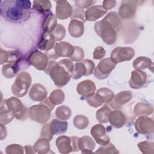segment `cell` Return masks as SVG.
I'll list each match as a JSON object with an SVG mask.
<instances>
[{
	"mask_svg": "<svg viewBox=\"0 0 154 154\" xmlns=\"http://www.w3.org/2000/svg\"><path fill=\"white\" fill-rule=\"evenodd\" d=\"M31 2L26 0H7L1 3V13L3 17L11 22H22L31 14Z\"/></svg>",
	"mask_w": 154,
	"mask_h": 154,
	"instance_id": "cell-1",
	"label": "cell"
},
{
	"mask_svg": "<svg viewBox=\"0 0 154 154\" xmlns=\"http://www.w3.org/2000/svg\"><path fill=\"white\" fill-rule=\"evenodd\" d=\"M73 69V64L69 59H63L58 62L51 61L45 70L49 74L55 85L63 87L70 81Z\"/></svg>",
	"mask_w": 154,
	"mask_h": 154,
	"instance_id": "cell-2",
	"label": "cell"
},
{
	"mask_svg": "<svg viewBox=\"0 0 154 154\" xmlns=\"http://www.w3.org/2000/svg\"><path fill=\"white\" fill-rule=\"evenodd\" d=\"M55 105L52 104L48 98H46L40 104L31 106L29 108L28 115L30 119L40 123H45L50 118L51 112Z\"/></svg>",
	"mask_w": 154,
	"mask_h": 154,
	"instance_id": "cell-3",
	"label": "cell"
},
{
	"mask_svg": "<svg viewBox=\"0 0 154 154\" xmlns=\"http://www.w3.org/2000/svg\"><path fill=\"white\" fill-rule=\"evenodd\" d=\"M96 33L107 45L114 44L117 39V32L112 25L105 19L97 22L94 26Z\"/></svg>",
	"mask_w": 154,
	"mask_h": 154,
	"instance_id": "cell-4",
	"label": "cell"
},
{
	"mask_svg": "<svg viewBox=\"0 0 154 154\" xmlns=\"http://www.w3.org/2000/svg\"><path fill=\"white\" fill-rule=\"evenodd\" d=\"M31 82V76L29 73L26 72H20L12 85V93L19 97L24 96L27 93Z\"/></svg>",
	"mask_w": 154,
	"mask_h": 154,
	"instance_id": "cell-5",
	"label": "cell"
},
{
	"mask_svg": "<svg viewBox=\"0 0 154 154\" xmlns=\"http://www.w3.org/2000/svg\"><path fill=\"white\" fill-rule=\"evenodd\" d=\"M7 108L12 112L14 117L20 120H25L28 115L29 109L24 106L21 101L14 97L5 100Z\"/></svg>",
	"mask_w": 154,
	"mask_h": 154,
	"instance_id": "cell-6",
	"label": "cell"
},
{
	"mask_svg": "<svg viewBox=\"0 0 154 154\" xmlns=\"http://www.w3.org/2000/svg\"><path fill=\"white\" fill-rule=\"evenodd\" d=\"M94 69V63L90 60H84L82 62L76 63L73 66L72 78L75 79H79L82 76L91 75Z\"/></svg>",
	"mask_w": 154,
	"mask_h": 154,
	"instance_id": "cell-7",
	"label": "cell"
},
{
	"mask_svg": "<svg viewBox=\"0 0 154 154\" xmlns=\"http://www.w3.org/2000/svg\"><path fill=\"white\" fill-rule=\"evenodd\" d=\"M115 63L110 58H105L102 59L95 67L94 70V75L99 79H104L106 78L116 67Z\"/></svg>",
	"mask_w": 154,
	"mask_h": 154,
	"instance_id": "cell-8",
	"label": "cell"
},
{
	"mask_svg": "<svg viewBox=\"0 0 154 154\" xmlns=\"http://www.w3.org/2000/svg\"><path fill=\"white\" fill-rule=\"evenodd\" d=\"M134 55L135 51L133 48L118 46L112 51L110 58L117 64L131 60Z\"/></svg>",
	"mask_w": 154,
	"mask_h": 154,
	"instance_id": "cell-9",
	"label": "cell"
},
{
	"mask_svg": "<svg viewBox=\"0 0 154 154\" xmlns=\"http://www.w3.org/2000/svg\"><path fill=\"white\" fill-rule=\"evenodd\" d=\"M28 62L40 70H45L49 63L46 54L38 51H35L29 54Z\"/></svg>",
	"mask_w": 154,
	"mask_h": 154,
	"instance_id": "cell-10",
	"label": "cell"
},
{
	"mask_svg": "<svg viewBox=\"0 0 154 154\" xmlns=\"http://www.w3.org/2000/svg\"><path fill=\"white\" fill-rule=\"evenodd\" d=\"M136 1H123L119 10V16L123 19L132 18L136 12L137 3Z\"/></svg>",
	"mask_w": 154,
	"mask_h": 154,
	"instance_id": "cell-11",
	"label": "cell"
},
{
	"mask_svg": "<svg viewBox=\"0 0 154 154\" xmlns=\"http://www.w3.org/2000/svg\"><path fill=\"white\" fill-rule=\"evenodd\" d=\"M136 130L141 134H148L153 132V120L146 116H140L135 122Z\"/></svg>",
	"mask_w": 154,
	"mask_h": 154,
	"instance_id": "cell-12",
	"label": "cell"
},
{
	"mask_svg": "<svg viewBox=\"0 0 154 154\" xmlns=\"http://www.w3.org/2000/svg\"><path fill=\"white\" fill-rule=\"evenodd\" d=\"M90 134L96 143L100 145L105 146L109 143V137L106 134L105 128L101 124L94 125L91 129Z\"/></svg>",
	"mask_w": 154,
	"mask_h": 154,
	"instance_id": "cell-13",
	"label": "cell"
},
{
	"mask_svg": "<svg viewBox=\"0 0 154 154\" xmlns=\"http://www.w3.org/2000/svg\"><path fill=\"white\" fill-rule=\"evenodd\" d=\"M55 59L59 57H70L74 52V46L66 42H61L55 44L53 50Z\"/></svg>",
	"mask_w": 154,
	"mask_h": 154,
	"instance_id": "cell-14",
	"label": "cell"
},
{
	"mask_svg": "<svg viewBox=\"0 0 154 154\" xmlns=\"http://www.w3.org/2000/svg\"><path fill=\"white\" fill-rule=\"evenodd\" d=\"M56 10L55 14L57 17L60 20H65L71 16L73 9L71 5L67 1H55Z\"/></svg>",
	"mask_w": 154,
	"mask_h": 154,
	"instance_id": "cell-15",
	"label": "cell"
},
{
	"mask_svg": "<svg viewBox=\"0 0 154 154\" xmlns=\"http://www.w3.org/2000/svg\"><path fill=\"white\" fill-rule=\"evenodd\" d=\"M147 81V75L141 70L135 69L131 73V77L129 81V85L132 88H141Z\"/></svg>",
	"mask_w": 154,
	"mask_h": 154,
	"instance_id": "cell-16",
	"label": "cell"
},
{
	"mask_svg": "<svg viewBox=\"0 0 154 154\" xmlns=\"http://www.w3.org/2000/svg\"><path fill=\"white\" fill-rule=\"evenodd\" d=\"M76 91L81 96L88 97L94 94L96 91V85L91 80L86 79L80 82L77 85Z\"/></svg>",
	"mask_w": 154,
	"mask_h": 154,
	"instance_id": "cell-17",
	"label": "cell"
},
{
	"mask_svg": "<svg viewBox=\"0 0 154 154\" xmlns=\"http://www.w3.org/2000/svg\"><path fill=\"white\" fill-rule=\"evenodd\" d=\"M132 98V93L128 91H123L114 96V99L110 102L109 106L114 109H119L123 105L129 102Z\"/></svg>",
	"mask_w": 154,
	"mask_h": 154,
	"instance_id": "cell-18",
	"label": "cell"
},
{
	"mask_svg": "<svg viewBox=\"0 0 154 154\" xmlns=\"http://www.w3.org/2000/svg\"><path fill=\"white\" fill-rule=\"evenodd\" d=\"M55 42L52 33L44 31L37 44V48L42 51H49L54 48Z\"/></svg>",
	"mask_w": 154,
	"mask_h": 154,
	"instance_id": "cell-19",
	"label": "cell"
},
{
	"mask_svg": "<svg viewBox=\"0 0 154 154\" xmlns=\"http://www.w3.org/2000/svg\"><path fill=\"white\" fill-rule=\"evenodd\" d=\"M29 97L34 101L42 102L47 97V90L40 84H34L29 91Z\"/></svg>",
	"mask_w": 154,
	"mask_h": 154,
	"instance_id": "cell-20",
	"label": "cell"
},
{
	"mask_svg": "<svg viewBox=\"0 0 154 154\" xmlns=\"http://www.w3.org/2000/svg\"><path fill=\"white\" fill-rule=\"evenodd\" d=\"M21 55L19 52L17 51H4L1 49L0 53V63L3 64L5 63L8 64L17 63L20 61Z\"/></svg>",
	"mask_w": 154,
	"mask_h": 154,
	"instance_id": "cell-21",
	"label": "cell"
},
{
	"mask_svg": "<svg viewBox=\"0 0 154 154\" xmlns=\"http://www.w3.org/2000/svg\"><path fill=\"white\" fill-rule=\"evenodd\" d=\"M58 151L63 154H67L73 152L71 138L65 135L59 136L55 141Z\"/></svg>",
	"mask_w": 154,
	"mask_h": 154,
	"instance_id": "cell-22",
	"label": "cell"
},
{
	"mask_svg": "<svg viewBox=\"0 0 154 154\" xmlns=\"http://www.w3.org/2000/svg\"><path fill=\"white\" fill-rule=\"evenodd\" d=\"M107 10H105L101 5H94L88 8L85 12V20L95 21L103 16Z\"/></svg>",
	"mask_w": 154,
	"mask_h": 154,
	"instance_id": "cell-23",
	"label": "cell"
},
{
	"mask_svg": "<svg viewBox=\"0 0 154 154\" xmlns=\"http://www.w3.org/2000/svg\"><path fill=\"white\" fill-rule=\"evenodd\" d=\"M110 124L116 128H120L123 126L126 122L125 114L120 110L111 111L108 118Z\"/></svg>",
	"mask_w": 154,
	"mask_h": 154,
	"instance_id": "cell-24",
	"label": "cell"
},
{
	"mask_svg": "<svg viewBox=\"0 0 154 154\" xmlns=\"http://www.w3.org/2000/svg\"><path fill=\"white\" fill-rule=\"evenodd\" d=\"M78 148L82 153H91L95 148V143L89 136H83L78 138Z\"/></svg>",
	"mask_w": 154,
	"mask_h": 154,
	"instance_id": "cell-25",
	"label": "cell"
},
{
	"mask_svg": "<svg viewBox=\"0 0 154 154\" xmlns=\"http://www.w3.org/2000/svg\"><path fill=\"white\" fill-rule=\"evenodd\" d=\"M68 31L70 35L73 37H80L84 32V23L78 20L72 19L69 25Z\"/></svg>",
	"mask_w": 154,
	"mask_h": 154,
	"instance_id": "cell-26",
	"label": "cell"
},
{
	"mask_svg": "<svg viewBox=\"0 0 154 154\" xmlns=\"http://www.w3.org/2000/svg\"><path fill=\"white\" fill-rule=\"evenodd\" d=\"M51 130L53 135L62 134L66 132L68 128V123L66 121H63L54 119L49 123Z\"/></svg>",
	"mask_w": 154,
	"mask_h": 154,
	"instance_id": "cell-27",
	"label": "cell"
},
{
	"mask_svg": "<svg viewBox=\"0 0 154 154\" xmlns=\"http://www.w3.org/2000/svg\"><path fill=\"white\" fill-rule=\"evenodd\" d=\"M57 24L56 16L50 11L44 18L42 23V28L43 31L52 32L57 26Z\"/></svg>",
	"mask_w": 154,
	"mask_h": 154,
	"instance_id": "cell-28",
	"label": "cell"
},
{
	"mask_svg": "<svg viewBox=\"0 0 154 154\" xmlns=\"http://www.w3.org/2000/svg\"><path fill=\"white\" fill-rule=\"evenodd\" d=\"M14 118L12 112L7 108L5 100L3 102L1 101L0 109V123L2 125H6L10 123Z\"/></svg>",
	"mask_w": 154,
	"mask_h": 154,
	"instance_id": "cell-29",
	"label": "cell"
},
{
	"mask_svg": "<svg viewBox=\"0 0 154 154\" xmlns=\"http://www.w3.org/2000/svg\"><path fill=\"white\" fill-rule=\"evenodd\" d=\"M134 111L137 116H147L153 112V107L149 104L138 102L135 105Z\"/></svg>",
	"mask_w": 154,
	"mask_h": 154,
	"instance_id": "cell-30",
	"label": "cell"
},
{
	"mask_svg": "<svg viewBox=\"0 0 154 154\" xmlns=\"http://www.w3.org/2000/svg\"><path fill=\"white\" fill-rule=\"evenodd\" d=\"M114 27L116 32H119L122 27V21L119 14L115 11L109 12L104 17Z\"/></svg>",
	"mask_w": 154,
	"mask_h": 154,
	"instance_id": "cell-31",
	"label": "cell"
},
{
	"mask_svg": "<svg viewBox=\"0 0 154 154\" xmlns=\"http://www.w3.org/2000/svg\"><path fill=\"white\" fill-rule=\"evenodd\" d=\"M35 152L40 154H45L49 152L50 150L49 141L45 138L38 139L33 146Z\"/></svg>",
	"mask_w": 154,
	"mask_h": 154,
	"instance_id": "cell-32",
	"label": "cell"
},
{
	"mask_svg": "<svg viewBox=\"0 0 154 154\" xmlns=\"http://www.w3.org/2000/svg\"><path fill=\"white\" fill-rule=\"evenodd\" d=\"M19 67L17 63L13 64H7L2 66V73L4 76L7 78H13L18 72Z\"/></svg>",
	"mask_w": 154,
	"mask_h": 154,
	"instance_id": "cell-33",
	"label": "cell"
},
{
	"mask_svg": "<svg viewBox=\"0 0 154 154\" xmlns=\"http://www.w3.org/2000/svg\"><path fill=\"white\" fill-rule=\"evenodd\" d=\"M152 65V62L151 60L146 57H137L133 62L134 69L141 70L146 68H149Z\"/></svg>",
	"mask_w": 154,
	"mask_h": 154,
	"instance_id": "cell-34",
	"label": "cell"
},
{
	"mask_svg": "<svg viewBox=\"0 0 154 154\" xmlns=\"http://www.w3.org/2000/svg\"><path fill=\"white\" fill-rule=\"evenodd\" d=\"M33 8L40 13L49 12L51 8V4L49 1L40 0L33 1Z\"/></svg>",
	"mask_w": 154,
	"mask_h": 154,
	"instance_id": "cell-35",
	"label": "cell"
},
{
	"mask_svg": "<svg viewBox=\"0 0 154 154\" xmlns=\"http://www.w3.org/2000/svg\"><path fill=\"white\" fill-rule=\"evenodd\" d=\"M64 93L60 89H57L52 91L48 97L49 101L54 105H57L62 103L64 100Z\"/></svg>",
	"mask_w": 154,
	"mask_h": 154,
	"instance_id": "cell-36",
	"label": "cell"
},
{
	"mask_svg": "<svg viewBox=\"0 0 154 154\" xmlns=\"http://www.w3.org/2000/svg\"><path fill=\"white\" fill-rule=\"evenodd\" d=\"M111 111V108L107 105H104L99 109L96 113V117L98 122L100 123H107L108 122V116Z\"/></svg>",
	"mask_w": 154,
	"mask_h": 154,
	"instance_id": "cell-37",
	"label": "cell"
},
{
	"mask_svg": "<svg viewBox=\"0 0 154 154\" xmlns=\"http://www.w3.org/2000/svg\"><path fill=\"white\" fill-rule=\"evenodd\" d=\"M72 114L71 109L69 107L66 105L58 106L55 111V115L57 117L62 120H66L69 119Z\"/></svg>",
	"mask_w": 154,
	"mask_h": 154,
	"instance_id": "cell-38",
	"label": "cell"
},
{
	"mask_svg": "<svg viewBox=\"0 0 154 154\" xmlns=\"http://www.w3.org/2000/svg\"><path fill=\"white\" fill-rule=\"evenodd\" d=\"M74 126L79 129H84L86 128L89 123L88 119L84 115H76L73 121Z\"/></svg>",
	"mask_w": 154,
	"mask_h": 154,
	"instance_id": "cell-39",
	"label": "cell"
},
{
	"mask_svg": "<svg viewBox=\"0 0 154 154\" xmlns=\"http://www.w3.org/2000/svg\"><path fill=\"white\" fill-rule=\"evenodd\" d=\"M96 93L102 97L104 103H108L111 102L115 96L112 90L106 87L99 88Z\"/></svg>",
	"mask_w": 154,
	"mask_h": 154,
	"instance_id": "cell-40",
	"label": "cell"
},
{
	"mask_svg": "<svg viewBox=\"0 0 154 154\" xmlns=\"http://www.w3.org/2000/svg\"><path fill=\"white\" fill-rule=\"evenodd\" d=\"M85 100L91 106L94 108L99 107L104 103L102 97L97 93H94L91 96L86 97Z\"/></svg>",
	"mask_w": 154,
	"mask_h": 154,
	"instance_id": "cell-41",
	"label": "cell"
},
{
	"mask_svg": "<svg viewBox=\"0 0 154 154\" xmlns=\"http://www.w3.org/2000/svg\"><path fill=\"white\" fill-rule=\"evenodd\" d=\"M140 150L144 154H153L154 153L153 143L152 141H144L138 144Z\"/></svg>",
	"mask_w": 154,
	"mask_h": 154,
	"instance_id": "cell-42",
	"label": "cell"
},
{
	"mask_svg": "<svg viewBox=\"0 0 154 154\" xmlns=\"http://www.w3.org/2000/svg\"><path fill=\"white\" fill-rule=\"evenodd\" d=\"M51 33L55 42L60 41L66 35V29L63 25L57 24V26Z\"/></svg>",
	"mask_w": 154,
	"mask_h": 154,
	"instance_id": "cell-43",
	"label": "cell"
},
{
	"mask_svg": "<svg viewBox=\"0 0 154 154\" xmlns=\"http://www.w3.org/2000/svg\"><path fill=\"white\" fill-rule=\"evenodd\" d=\"M95 153H119V152L117 150L116 147L111 143H109L108 144L99 147L94 152Z\"/></svg>",
	"mask_w": 154,
	"mask_h": 154,
	"instance_id": "cell-44",
	"label": "cell"
},
{
	"mask_svg": "<svg viewBox=\"0 0 154 154\" xmlns=\"http://www.w3.org/2000/svg\"><path fill=\"white\" fill-rule=\"evenodd\" d=\"M24 149L22 146L17 144H12L8 146L5 148V153L7 154H14V153H23Z\"/></svg>",
	"mask_w": 154,
	"mask_h": 154,
	"instance_id": "cell-45",
	"label": "cell"
},
{
	"mask_svg": "<svg viewBox=\"0 0 154 154\" xmlns=\"http://www.w3.org/2000/svg\"><path fill=\"white\" fill-rule=\"evenodd\" d=\"M84 57V51L79 46H74V52L70 59L74 61H80L82 60Z\"/></svg>",
	"mask_w": 154,
	"mask_h": 154,
	"instance_id": "cell-46",
	"label": "cell"
},
{
	"mask_svg": "<svg viewBox=\"0 0 154 154\" xmlns=\"http://www.w3.org/2000/svg\"><path fill=\"white\" fill-rule=\"evenodd\" d=\"M72 19L78 20L84 23L85 22V18L84 10L81 8H76L73 10L72 14L71 15V20Z\"/></svg>",
	"mask_w": 154,
	"mask_h": 154,
	"instance_id": "cell-47",
	"label": "cell"
},
{
	"mask_svg": "<svg viewBox=\"0 0 154 154\" xmlns=\"http://www.w3.org/2000/svg\"><path fill=\"white\" fill-rule=\"evenodd\" d=\"M54 137L53 134L51 130L49 124H45L42 129L41 131V137L45 138L49 141H51Z\"/></svg>",
	"mask_w": 154,
	"mask_h": 154,
	"instance_id": "cell-48",
	"label": "cell"
},
{
	"mask_svg": "<svg viewBox=\"0 0 154 154\" xmlns=\"http://www.w3.org/2000/svg\"><path fill=\"white\" fill-rule=\"evenodd\" d=\"M105 51L103 46H97L95 48L93 52V58L95 60H100L103 58L105 55Z\"/></svg>",
	"mask_w": 154,
	"mask_h": 154,
	"instance_id": "cell-49",
	"label": "cell"
},
{
	"mask_svg": "<svg viewBox=\"0 0 154 154\" xmlns=\"http://www.w3.org/2000/svg\"><path fill=\"white\" fill-rule=\"evenodd\" d=\"M95 1H88V0H84V1H75V5L79 8H87L89 6H90L91 4H93Z\"/></svg>",
	"mask_w": 154,
	"mask_h": 154,
	"instance_id": "cell-50",
	"label": "cell"
},
{
	"mask_svg": "<svg viewBox=\"0 0 154 154\" xmlns=\"http://www.w3.org/2000/svg\"><path fill=\"white\" fill-rule=\"evenodd\" d=\"M116 5V1H111V0H108V1H104L103 2V8L106 10H110L115 7Z\"/></svg>",
	"mask_w": 154,
	"mask_h": 154,
	"instance_id": "cell-51",
	"label": "cell"
},
{
	"mask_svg": "<svg viewBox=\"0 0 154 154\" xmlns=\"http://www.w3.org/2000/svg\"><path fill=\"white\" fill-rule=\"evenodd\" d=\"M4 125L1 124V140H2L7 136V129Z\"/></svg>",
	"mask_w": 154,
	"mask_h": 154,
	"instance_id": "cell-52",
	"label": "cell"
},
{
	"mask_svg": "<svg viewBox=\"0 0 154 154\" xmlns=\"http://www.w3.org/2000/svg\"><path fill=\"white\" fill-rule=\"evenodd\" d=\"M25 149L26 150L25 153H35V150L34 149V147L31 146H25Z\"/></svg>",
	"mask_w": 154,
	"mask_h": 154,
	"instance_id": "cell-53",
	"label": "cell"
}]
</instances>
